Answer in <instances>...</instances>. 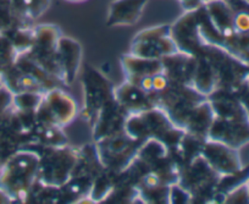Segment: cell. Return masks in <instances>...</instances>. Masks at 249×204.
Returning <instances> with one entry per match:
<instances>
[{"label": "cell", "mask_w": 249, "mask_h": 204, "mask_svg": "<svg viewBox=\"0 0 249 204\" xmlns=\"http://www.w3.org/2000/svg\"><path fill=\"white\" fill-rule=\"evenodd\" d=\"M169 203H192V196L178 182H176L169 188Z\"/></svg>", "instance_id": "603a6c76"}, {"label": "cell", "mask_w": 249, "mask_h": 204, "mask_svg": "<svg viewBox=\"0 0 249 204\" xmlns=\"http://www.w3.org/2000/svg\"><path fill=\"white\" fill-rule=\"evenodd\" d=\"M37 148L39 150H35L39 155L38 181L49 186H64L72 176L80 148L68 145Z\"/></svg>", "instance_id": "5b68a950"}, {"label": "cell", "mask_w": 249, "mask_h": 204, "mask_svg": "<svg viewBox=\"0 0 249 204\" xmlns=\"http://www.w3.org/2000/svg\"><path fill=\"white\" fill-rule=\"evenodd\" d=\"M177 52L170 25L153 26L140 31L133 37L130 48V54L147 59H162Z\"/></svg>", "instance_id": "8fae6325"}, {"label": "cell", "mask_w": 249, "mask_h": 204, "mask_svg": "<svg viewBox=\"0 0 249 204\" xmlns=\"http://www.w3.org/2000/svg\"><path fill=\"white\" fill-rule=\"evenodd\" d=\"M127 117L128 114L120 107L115 98L110 99L98 112L97 119L90 127L94 141L124 131V124Z\"/></svg>", "instance_id": "9a60e30c"}, {"label": "cell", "mask_w": 249, "mask_h": 204, "mask_svg": "<svg viewBox=\"0 0 249 204\" xmlns=\"http://www.w3.org/2000/svg\"><path fill=\"white\" fill-rule=\"evenodd\" d=\"M208 98L214 110L208 140L236 149L249 143V111L246 105L226 91H215Z\"/></svg>", "instance_id": "6da1fadb"}, {"label": "cell", "mask_w": 249, "mask_h": 204, "mask_svg": "<svg viewBox=\"0 0 249 204\" xmlns=\"http://www.w3.org/2000/svg\"><path fill=\"white\" fill-rule=\"evenodd\" d=\"M220 176L202 155L179 167L178 184L190 192L193 202H214Z\"/></svg>", "instance_id": "8992f818"}, {"label": "cell", "mask_w": 249, "mask_h": 204, "mask_svg": "<svg viewBox=\"0 0 249 204\" xmlns=\"http://www.w3.org/2000/svg\"><path fill=\"white\" fill-rule=\"evenodd\" d=\"M124 131L136 140L144 142L157 140L164 143L170 152H174L184 136V131L170 120L166 112L154 107L138 114L128 115Z\"/></svg>", "instance_id": "3957f363"}, {"label": "cell", "mask_w": 249, "mask_h": 204, "mask_svg": "<svg viewBox=\"0 0 249 204\" xmlns=\"http://www.w3.org/2000/svg\"><path fill=\"white\" fill-rule=\"evenodd\" d=\"M83 108L82 119L90 127L97 119L102 108L114 98V86L99 70L92 66H86L82 77Z\"/></svg>", "instance_id": "ba28073f"}, {"label": "cell", "mask_w": 249, "mask_h": 204, "mask_svg": "<svg viewBox=\"0 0 249 204\" xmlns=\"http://www.w3.org/2000/svg\"><path fill=\"white\" fill-rule=\"evenodd\" d=\"M114 98L128 115L138 114L155 107L152 95L147 94L140 87L126 80L119 87L114 88Z\"/></svg>", "instance_id": "2e32d148"}, {"label": "cell", "mask_w": 249, "mask_h": 204, "mask_svg": "<svg viewBox=\"0 0 249 204\" xmlns=\"http://www.w3.org/2000/svg\"><path fill=\"white\" fill-rule=\"evenodd\" d=\"M149 0H114L107 16V27L133 26L138 23Z\"/></svg>", "instance_id": "e0dca14e"}, {"label": "cell", "mask_w": 249, "mask_h": 204, "mask_svg": "<svg viewBox=\"0 0 249 204\" xmlns=\"http://www.w3.org/2000/svg\"><path fill=\"white\" fill-rule=\"evenodd\" d=\"M200 155L221 177L236 174L243 169L238 149L217 141H205Z\"/></svg>", "instance_id": "4fadbf2b"}, {"label": "cell", "mask_w": 249, "mask_h": 204, "mask_svg": "<svg viewBox=\"0 0 249 204\" xmlns=\"http://www.w3.org/2000/svg\"><path fill=\"white\" fill-rule=\"evenodd\" d=\"M170 31L177 49L183 54L196 56L207 44L199 32L197 9L184 11L178 20L170 25Z\"/></svg>", "instance_id": "7c38bea8"}, {"label": "cell", "mask_w": 249, "mask_h": 204, "mask_svg": "<svg viewBox=\"0 0 249 204\" xmlns=\"http://www.w3.org/2000/svg\"><path fill=\"white\" fill-rule=\"evenodd\" d=\"M8 203H13V198L9 196L8 192H5L1 187H0V204H8Z\"/></svg>", "instance_id": "cb8c5ba5"}, {"label": "cell", "mask_w": 249, "mask_h": 204, "mask_svg": "<svg viewBox=\"0 0 249 204\" xmlns=\"http://www.w3.org/2000/svg\"><path fill=\"white\" fill-rule=\"evenodd\" d=\"M15 27H21V26H18L14 16L11 0H0V31L6 32Z\"/></svg>", "instance_id": "7402d4cb"}, {"label": "cell", "mask_w": 249, "mask_h": 204, "mask_svg": "<svg viewBox=\"0 0 249 204\" xmlns=\"http://www.w3.org/2000/svg\"><path fill=\"white\" fill-rule=\"evenodd\" d=\"M82 45L71 37H60L56 48V62L60 80L64 86L75 82L82 65Z\"/></svg>", "instance_id": "5bb4252c"}, {"label": "cell", "mask_w": 249, "mask_h": 204, "mask_svg": "<svg viewBox=\"0 0 249 204\" xmlns=\"http://www.w3.org/2000/svg\"><path fill=\"white\" fill-rule=\"evenodd\" d=\"M52 0H11L14 16L21 27H28L33 21L44 15Z\"/></svg>", "instance_id": "d6986e66"}, {"label": "cell", "mask_w": 249, "mask_h": 204, "mask_svg": "<svg viewBox=\"0 0 249 204\" xmlns=\"http://www.w3.org/2000/svg\"><path fill=\"white\" fill-rule=\"evenodd\" d=\"M39 155L32 148H21L8 157L0 169V187L13 203H26L28 193L38 181Z\"/></svg>", "instance_id": "7a4b0ae2"}, {"label": "cell", "mask_w": 249, "mask_h": 204, "mask_svg": "<svg viewBox=\"0 0 249 204\" xmlns=\"http://www.w3.org/2000/svg\"><path fill=\"white\" fill-rule=\"evenodd\" d=\"M9 157H10V155H9ZM6 159H8V155H5L1 150H0V169H1V167H3Z\"/></svg>", "instance_id": "d4e9b609"}, {"label": "cell", "mask_w": 249, "mask_h": 204, "mask_svg": "<svg viewBox=\"0 0 249 204\" xmlns=\"http://www.w3.org/2000/svg\"><path fill=\"white\" fill-rule=\"evenodd\" d=\"M1 82L13 94L23 92L44 94L53 88L64 87L57 78L48 74L25 53L18 54L10 69L3 74Z\"/></svg>", "instance_id": "277c9868"}, {"label": "cell", "mask_w": 249, "mask_h": 204, "mask_svg": "<svg viewBox=\"0 0 249 204\" xmlns=\"http://www.w3.org/2000/svg\"><path fill=\"white\" fill-rule=\"evenodd\" d=\"M18 55V52L14 48L10 38L0 31V80L3 74L9 70L11 65L15 62Z\"/></svg>", "instance_id": "44dd1931"}, {"label": "cell", "mask_w": 249, "mask_h": 204, "mask_svg": "<svg viewBox=\"0 0 249 204\" xmlns=\"http://www.w3.org/2000/svg\"><path fill=\"white\" fill-rule=\"evenodd\" d=\"M77 112V104L73 98L62 87H56L43 94L35 117L38 124L54 125L64 129L75 120Z\"/></svg>", "instance_id": "9c48e42d"}, {"label": "cell", "mask_w": 249, "mask_h": 204, "mask_svg": "<svg viewBox=\"0 0 249 204\" xmlns=\"http://www.w3.org/2000/svg\"><path fill=\"white\" fill-rule=\"evenodd\" d=\"M3 86H4V83H3V82H1V80H0V88L3 87Z\"/></svg>", "instance_id": "4316f807"}, {"label": "cell", "mask_w": 249, "mask_h": 204, "mask_svg": "<svg viewBox=\"0 0 249 204\" xmlns=\"http://www.w3.org/2000/svg\"><path fill=\"white\" fill-rule=\"evenodd\" d=\"M142 143L126 131H121L95 141L94 145L105 169L120 174L132 163Z\"/></svg>", "instance_id": "52a82bcc"}, {"label": "cell", "mask_w": 249, "mask_h": 204, "mask_svg": "<svg viewBox=\"0 0 249 204\" xmlns=\"http://www.w3.org/2000/svg\"><path fill=\"white\" fill-rule=\"evenodd\" d=\"M64 1H69V3H83L87 0H64Z\"/></svg>", "instance_id": "484cf974"}, {"label": "cell", "mask_w": 249, "mask_h": 204, "mask_svg": "<svg viewBox=\"0 0 249 204\" xmlns=\"http://www.w3.org/2000/svg\"><path fill=\"white\" fill-rule=\"evenodd\" d=\"M121 66L126 81L131 83H136L142 78L164 71L161 59H147V57L135 56L132 54L121 56Z\"/></svg>", "instance_id": "ac0fdd59"}, {"label": "cell", "mask_w": 249, "mask_h": 204, "mask_svg": "<svg viewBox=\"0 0 249 204\" xmlns=\"http://www.w3.org/2000/svg\"><path fill=\"white\" fill-rule=\"evenodd\" d=\"M42 98L43 94H40V93H18V94H14L13 107L18 111L36 114L37 109L39 108L40 102H42Z\"/></svg>", "instance_id": "ffe728a7"}, {"label": "cell", "mask_w": 249, "mask_h": 204, "mask_svg": "<svg viewBox=\"0 0 249 204\" xmlns=\"http://www.w3.org/2000/svg\"><path fill=\"white\" fill-rule=\"evenodd\" d=\"M60 37L61 30L56 25L36 26L33 27V44L25 54L61 82L56 62V48Z\"/></svg>", "instance_id": "30bf717a"}]
</instances>
